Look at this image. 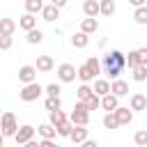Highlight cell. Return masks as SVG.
<instances>
[{"instance_id":"6da1fadb","label":"cell","mask_w":147,"mask_h":147,"mask_svg":"<svg viewBox=\"0 0 147 147\" xmlns=\"http://www.w3.org/2000/svg\"><path fill=\"white\" fill-rule=\"evenodd\" d=\"M101 67H103L106 76L115 80V78H119V74H122L124 67H126V55H124L122 51H108V53L103 55V60H101Z\"/></svg>"},{"instance_id":"7a4b0ae2","label":"cell","mask_w":147,"mask_h":147,"mask_svg":"<svg viewBox=\"0 0 147 147\" xmlns=\"http://www.w3.org/2000/svg\"><path fill=\"white\" fill-rule=\"evenodd\" d=\"M18 131V122H16V115L11 113V110H7V113H2L0 115V133L5 136V138H14V133Z\"/></svg>"},{"instance_id":"3957f363","label":"cell","mask_w":147,"mask_h":147,"mask_svg":"<svg viewBox=\"0 0 147 147\" xmlns=\"http://www.w3.org/2000/svg\"><path fill=\"white\" fill-rule=\"evenodd\" d=\"M69 122H71L74 126H87V124H90V110L85 108L83 101H78V103L74 106V110H71V115H69Z\"/></svg>"},{"instance_id":"277c9868","label":"cell","mask_w":147,"mask_h":147,"mask_svg":"<svg viewBox=\"0 0 147 147\" xmlns=\"http://www.w3.org/2000/svg\"><path fill=\"white\" fill-rule=\"evenodd\" d=\"M41 94H44V87H41L37 80H34V83H28V85H23V87H21V92H18L21 101H25V103H30V101H37Z\"/></svg>"},{"instance_id":"5b68a950","label":"cell","mask_w":147,"mask_h":147,"mask_svg":"<svg viewBox=\"0 0 147 147\" xmlns=\"http://www.w3.org/2000/svg\"><path fill=\"white\" fill-rule=\"evenodd\" d=\"M32 138H34V126H32V124H23V126H18V131L14 133L16 145H25V142L32 140Z\"/></svg>"},{"instance_id":"8992f818","label":"cell","mask_w":147,"mask_h":147,"mask_svg":"<svg viewBox=\"0 0 147 147\" xmlns=\"http://www.w3.org/2000/svg\"><path fill=\"white\" fill-rule=\"evenodd\" d=\"M18 80H21L23 85L34 83V80H37V67H34V64H23V67L18 69Z\"/></svg>"},{"instance_id":"52a82bcc","label":"cell","mask_w":147,"mask_h":147,"mask_svg":"<svg viewBox=\"0 0 147 147\" xmlns=\"http://www.w3.org/2000/svg\"><path fill=\"white\" fill-rule=\"evenodd\" d=\"M57 78H60V83H74V78H76V67L69 64V62L60 64V67H57Z\"/></svg>"},{"instance_id":"ba28073f","label":"cell","mask_w":147,"mask_h":147,"mask_svg":"<svg viewBox=\"0 0 147 147\" xmlns=\"http://www.w3.org/2000/svg\"><path fill=\"white\" fill-rule=\"evenodd\" d=\"M113 113H115V117H117L119 126H122V124H131V122H133V110H131V108H126V106H117Z\"/></svg>"},{"instance_id":"9c48e42d","label":"cell","mask_w":147,"mask_h":147,"mask_svg":"<svg viewBox=\"0 0 147 147\" xmlns=\"http://www.w3.org/2000/svg\"><path fill=\"white\" fill-rule=\"evenodd\" d=\"M129 108H131V110H147V96L140 94V92L131 94V99H129Z\"/></svg>"},{"instance_id":"30bf717a","label":"cell","mask_w":147,"mask_h":147,"mask_svg":"<svg viewBox=\"0 0 147 147\" xmlns=\"http://www.w3.org/2000/svg\"><path fill=\"white\" fill-rule=\"evenodd\" d=\"M34 67H37V71H41V74H48V71H53L55 62H53V57H51V55H39Z\"/></svg>"},{"instance_id":"8fae6325","label":"cell","mask_w":147,"mask_h":147,"mask_svg":"<svg viewBox=\"0 0 147 147\" xmlns=\"http://www.w3.org/2000/svg\"><path fill=\"white\" fill-rule=\"evenodd\" d=\"M117 106H119V96H115L113 92H108V94H103V96H101V108H103V110L113 113Z\"/></svg>"},{"instance_id":"7c38bea8","label":"cell","mask_w":147,"mask_h":147,"mask_svg":"<svg viewBox=\"0 0 147 147\" xmlns=\"http://www.w3.org/2000/svg\"><path fill=\"white\" fill-rule=\"evenodd\" d=\"M110 92H113L115 96H126V94H129V83H124V80L115 78V80L110 83Z\"/></svg>"},{"instance_id":"4fadbf2b","label":"cell","mask_w":147,"mask_h":147,"mask_svg":"<svg viewBox=\"0 0 147 147\" xmlns=\"http://www.w3.org/2000/svg\"><path fill=\"white\" fill-rule=\"evenodd\" d=\"M83 14L87 18H96L99 16V0H85L83 2Z\"/></svg>"},{"instance_id":"5bb4252c","label":"cell","mask_w":147,"mask_h":147,"mask_svg":"<svg viewBox=\"0 0 147 147\" xmlns=\"http://www.w3.org/2000/svg\"><path fill=\"white\" fill-rule=\"evenodd\" d=\"M18 28L25 30V32L32 30V28H37V18H34V14H28V11H25V14L18 18Z\"/></svg>"},{"instance_id":"9a60e30c","label":"cell","mask_w":147,"mask_h":147,"mask_svg":"<svg viewBox=\"0 0 147 147\" xmlns=\"http://www.w3.org/2000/svg\"><path fill=\"white\" fill-rule=\"evenodd\" d=\"M96 30H99V21H96V18H87V16H85V18L80 21V32H85V34H94Z\"/></svg>"},{"instance_id":"2e32d148","label":"cell","mask_w":147,"mask_h":147,"mask_svg":"<svg viewBox=\"0 0 147 147\" xmlns=\"http://www.w3.org/2000/svg\"><path fill=\"white\" fill-rule=\"evenodd\" d=\"M92 90H94V94L103 96V94H108V92H110V80H106V78H94Z\"/></svg>"},{"instance_id":"e0dca14e","label":"cell","mask_w":147,"mask_h":147,"mask_svg":"<svg viewBox=\"0 0 147 147\" xmlns=\"http://www.w3.org/2000/svg\"><path fill=\"white\" fill-rule=\"evenodd\" d=\"M37 133H39L41 138H48V140H53V138L57 136V131H55V126H53L51 122H44V124H39V126H37Z\"/></svg>"},{"instance_id":"ac0fdd59","label":"cell","mask_w":147,"mask_h":147,"mask_svg":"<svg viewBox=\"0 0 147 147\" xmlns=\"http://www.w3.org/2000/svg\"><path fill=\"white\" fill-rule=\"evenodd\" d=\"M85 67H87V71L92 74V78H96V76L101 74V60H99V57H94V55L85 60Z\"/></svg>"},{"instance_id":"d6986e66","label":"cell","mask_w":147,"mask_h":147,"mask_svg":"<svg viewBox=\"0 0 147 147\" xmlns=\"http://www.w3.org/2000/svg\"><path fill=\"white\" fill-rule=\"evenodd\" d=\"M41 16H44V21L53 23V21L60 16V9H57L55 5H44V9H41Z\"/></svg>"},{"instance_id":"ffe728a7","label":"cell","mask_w":147,"mask_h":147,"mask_svg":"<svg viewBox=\"0 0 147 147\" xmlns=\"http://www.w3.org/2000/svg\"><path fill=\"white\" fill-rule=\"evenodd\" d=\"M69 138L74 140V142H83V140H87V126H74L71 129V133H69Z\"/></svg>"},{"instance_id":"44dd1931","label":"cell","mask_w":147,"mask_h":147,"mask_svg":"<svg viewBox=\"0 0 147 147\" xmlns=\"http://www.w3.org/2000/svg\"><path fill=\"white\" fill-rule=\"evenodd\" d=\"M16 32V21L14 18H0V34H14Z\"/></svg>"},{"instance_id":"7402d4cb","label":"cell","mask_w":147,"mask_h":147,"mask_svg":"<svg viewBox=\"0 0 147 147\" xmlns=\"http://www.w3.org/2000/svg\"><path fill=\"white\" fill-rule=\"evenodd\" d=\"M71 44H74V48H85L87 44H90V34H85V32H76L74 37H71Z\"/></svg>"},{"instance_id":"603a6c76","label":"cell","mask_w":147,"mask_h":147,"mask_svg":"<svg viewBox=\"0 0 147 147\" xmlns=\"http://www.w3.org/2000/svg\"><path fill=\"white\" fill-rule=\"evenodd\" d=\"M99 14L101 16H113L115 14V0H99Z\"/></svg>"},{"instance_id":"cb8c5ba5","label":"cell","mask_w":147,"mask_h":147,"mask_svg":"<svg viewBox=\"0 0 147 147\" xmlns=\"http://www.w3.org/2000/svg\"><path fill=\"white\" fill-rule=\"evenodd\" d=\"M25 39H28V44H41L44 41V32L39 28H32V30L25 32Z\"/></svg>"},{"instance_id":"d4e9b609","label":"cell","mask_w":147,"mask_h":147,"mask_svg":"<svg viewBox=\"0 0 147 147\" xmlns=\"http://www.w3.org/2000/svg\"><path fill=\"white\" fill-rule=\"evenodd\" d=\"M44 0H25V11L28 14H41Z\"/></svg>"},{"instance_id":"484cf974","label":"cell","mask_w":147,"mask_h":147,"mask_svg":"<svg viewBox=\"0 0 147 147\" xmlns=\"http://www.w3.org/2000/svg\"><path fill=\"white\" fill-rule=\"evenodd\" d=\"M133 21H136L138 25H147V5L136 7V11H133Z\"/></svg>"},{"instance_id":"4316f807","label":"cell","mask_w":147,"mask_h":147,"mask_svg":"<svg viewBox=\"0 0 147 147\" xmlns=\"http://www.w3.org/2000/svg\"><path fill=\"white\" fill-rule=\"evenodd\" d=\"M67 119V115L62 113V108H57V110H51V115H48V122L53 124V126H57V124H62Z\"/></svg>"},{"instance_id":"83f0119b","label":"cell","mask_w":147,"mask_h":147,"mask_svg":"<svg viewBox=\"0 0 147 147\" xmlns=\"http://www.w3.org/2000/svg\"><path fill=\"white\" fill-rule=\"evenodd\" d=\"M131 71H133V80H136V83H145V80H147V67L138 64V67H133Z\"/></svg>"},{"instance_id":"f1b7e54d","label":"cell","mask_w":147,"mask_h":147,"mask_svg":"<svg viewBox=\"0 0 147 147\" xmlns=\"http://www.w3.org/2000/svg\"><path fill=\"white\" fill-rule=\"evenodd\" d=\"M92 94H94V90H92V87H90L87 83H83V85L78 87V92H76V96H78V101H85V99H90Z\"/></svg>"},{"instance_id":"f546056e","label":"cell","mask_w":147,"mask_h":147,"mask_svg":"<svg viewBox=\"0 0 147 147\" xmlns=\"http://www.w3.org/2000/svg\"><path fill=\"white\" fill-rule=\"evenodd\" d=\"M83 103H85V108H87V110L92 113V110L101 108V96H99V94H92V96H90V99H85Z\"/></svg>"},{"instance_id":"4dcf8cb0","label":"cell","mask_w":147,"mask_h":147,"mask_svg":"<svg viewBox=\"0 0 147 147\" xmlns=\"http://www.w3.org/2000/svg\"><path fill=\"white\" fill-rule=\"evenodd\" d=\"M71 129H74V124L69 122V117L62 122V124H57L55 126V131H57V136H64V138H69V133H71Z\"/></svg>"},{"instance_id":"1f68e13d","label":"cell","mask_w":147,"mask_h":147,"mask_svg":"<svg viewBox=\"0 0 147 147\" xmlns=\"http://www.w3.org/2000/svg\"><path fill=\"white\" fill-rule=\"evenodd\" d=\"M44 106H46V110L51 113V110H57V108H62V101H60V96H46Z\"/></svg>"},{"instance_id":"d6a6232c","label":"cell","mask_w":147,"mask_h":147,"mask_svg":"<svg viewBox=\"0 0 147 147\" xmlns=\"http://www.w3.org/2000/svg\"><path fill=\"white\" fill-rule=\"evenodd\" d=\"M76 78H80V83H90V80H92V74L87 71L85 64H80V67L76 69Z\"/></svg>"},{"instance_id":"836d02e7","label":"cell","mask_w":147,"mask_h":147,"mask_svg":"<svg viewBox=\"0 0 147 147\" xmlns=\"http://www.w3.org/2000/svg\"><path fill=\"white\" fill-rule=\"evenodd\" d=\"M103 126H106V129H117V126H119L115 113H106V115H103Z\"/></svg>"},{"instance_id":"e575fe53","label":"cell","mask_w":147,"mask_h":147,"mask_svg":"<svg viewBox=\"0 0 147 147\" xmlns=\"http://www.w3.org/2000/svg\"><path fill=\"white\" fill-rule=\"evenodd\" d=\"M133 142H136L138 147H147V131H145V129L136 131V136H133Z\"/></svg>"},{"instance_id":"d590c367","label":"cell","mask_w":147,"mask_h":147,"mask_svg":"<svg viewBox=\"0 0 147 147\" xmlns=\"http://www.w3.org/2000/svg\"><path fill=\"white\" fill-rule=\"evenodd\" d=\"M140 62H138V48L136 51H129V55H126V67L129 69H133V67H138Z\"/></svg>"},{"instance_id":"8d00e7d4","label":"cell","mask_w":147,"mask_h":147,"mask_svg":"<svg viewBox=\"0 0 147 147\" xmlns=\"http://www.w3.org/2000/svg\"><path fill=\"white\" fill-rule=\"evenodd\" d=\"M44 92H46V96H60V92H62V90H60V85H57V83H51V85H46V87H44Z\"/></svg>"},{"instance_id":"74e56055","label":"cell","mask_w":147,"mask_h":147,"mask_svg":"<svg viewBox=\"0 0 147 147\" xmlns=\"http://www.w3.org/2000/svg\"><path fill=\"white\" fill-rule=\"evenodd\" d=\"M14 46V39L9 34H0V51H9Z\"/></svg>"},{"instance_id":"f35d334b","label":"cell","mask_w":147,"mask_h":147,"mask_svg":"<svg viewBox=\"0 0 147 147\" xmlns=\"http://www.w3.org/2000/svg\"><path fill=\"white\" fill-rule=\"evenodd\" d=\"M138 62H140L142 67H147V46L138 48Z\"/></svg>"},{"instance_id":"ab89813d","label":"cell","mask_w":147,"mask_h":147,"mask_svg":"<svg viewBox=\"0 0 147 147\" xmlns=\"http://www.w3.org/2000/svg\"><path fill=\"white\" fill-rule=\"evenodd\" d=\"M39 147H60V145H57L55 140H48V138H44V140L39 142Z\"/></svg>"},{"instance_id":"60d3db41","label":"cell","mask_w":147,"mask_h":147,"mask_svg":"<svg viewBox=\"0 0 147 147\" xmlns=\"http://www.w3.org/2000/svg\"><path fill=\"white\" fill-rule=\"evenodd\" d=\"M67 2H69V0H51V5H55L57 9H62V7H67Z\"/></svg>"},{"instance_id":"b9f144b4","label":"cell","mask_w":147,"mask_h":147,"mask_svg":"<svg viewBox=\"0 0 147 147\" xmlns=\"http://www.w3.org/2000/svg\"><path fill=\"white\" fill-rule=\"evenodd\" d=\"M80 145H83V147H99V142H96V140H90V138H87V140H83Z\"/></svg>"},{"instance_id":"7bdbcfd3","label":"cell","mask_w":147,"mask_h":147,"mask_svg":"<svg viewBox=\"0 0 147 147\" xmlns=\"http://www.w3.org/2000/svg\"><path fill=\"white\" fill-rule=\"evenodd\" d=\"M23 147H39V142H37V140H34V138H32V140H28V142H25V145H23Z\"/></svg>"},{"instance_id":"ee69618b","label":"cell","mask_w":147,"mask_h":147,"mask_svg":"<svg viewBox=\"0 0 147 147\" xmlns=\"http://www.w3.org/2000/svg\"><path fill=\"white\" fill-rule=\"evenodd\" d=\"M129 2H131V5H133V7H142V5H145V2H147V0H129Z\"/></svg>"},{"instance_id":"f6af8a7d","label":"cell","mask_w":147,"mask_h":147,"mask_svg":"<svg viewBox=\"0 0 147 147\" xmlns=\"http://www.w3.org/2000/svg\"><path fill=\"white\" fill-rule=\"evenodd\" d=\"M16 147H18V145H16Z\"/></svg>"},{"instance_id":"bcb514c9","label":"cell","mask_w":147,"mask_h":147,"mask_svg":"<svg viewBox=\"0 0 147 147\" xmlns=\"http://www.w3.org/2000/svg\"><path fill=\"white\" fill-rule=\"evenodd\" d=\"M0 147H2V145H0Z\"/></svg>"},{"instance_id":"7dc6e473","label":"cell","mask_w":147,"mask_h":147,"mask_svg":"<svg viewBox=\"0 0 147 147\" xmlns=\"http://www.w3.org/2000/svg\"><path fill=\"white\" fill-rule=\"evenodd\" d=\"M0 115H2V113H0Z\"/></svg>"}]
</instances>
